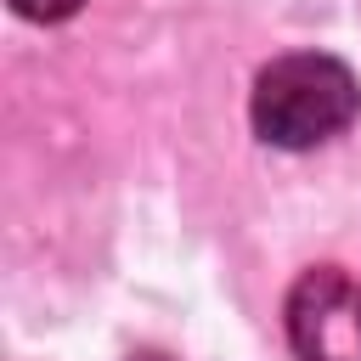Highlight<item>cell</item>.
Segmentation results:
<instances>
[{"label":"cell","instance_id":"6da1fadb","mask_svg":"<svg viewBox=\"0 0 361 361\" xmlns=\"http://www.w3.org/2000/svg\"><path fill=\"white\" fill-rule=\"evenodd\" d=\"M355 113H361V85L327 51L276 56L254 85V130L259 141L288 147V152L333 141Z\"/></svg>","mask_w":361,"mask_h":361},{"label":"cell","instance_id":"7a4b0ae2","mask_svg":"<svg viewBox=\"0 0 361 361\" xmlns=\"http://www.w3.org/2000/svg\"><path fill=\"white\" fill-rule=\"evenodd\" d=\"M288 344L299 361H361V288L338 265H316L293 282Z\"/></svg>","mask_w":361,"mask_h":361},{"label":"cell","instance_id":"3957f363","mask_svg":"<svg viewBox=\"0 0 361 361\" xmlns=\"http://www.w3.org/2000/svg\"><path fill=\"white\" fill-rule=\"evenodd\" d=\"M28 23H62V17H73L85 0H11Z\"/></svg>","mask_w":361,"mask_h":361},{"label":"cell","instance_id":"277c9868","mask_svg":"<svg viewBox=\"0 0 361 361\" xmlns=\"http://www.w3.org/2000/svg\"><path fill=\"white\" fill-rule=\"evenodd\" d=\"M130 361H169V355H158V350H135Z\"/></svg>","mask_w":361,"mask_h":361}]
</instances>
